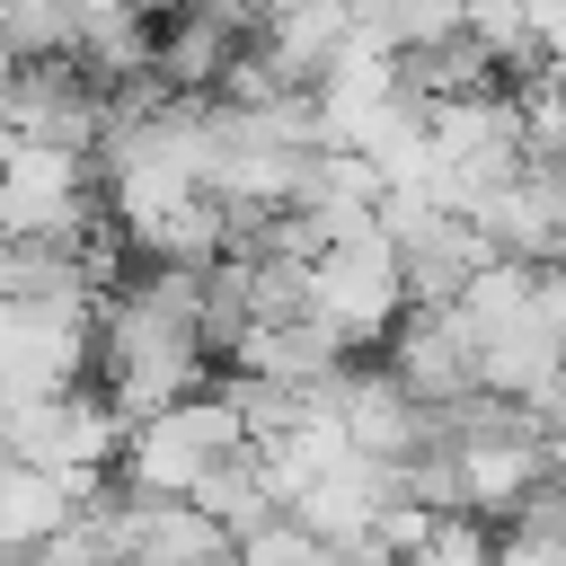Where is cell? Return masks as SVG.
Instances as JSON below:
<instances>
[{
	"label": "cell",
	"instance_id": "obj_1",
	"mask_svg": "<svg viewBox=\"0 0 566 566\" xmlns=\"http://www.w3.org/2000/svg\"><path fill=\"white\" fill-rule=\"evenodd\" d=\"M203 274L195 265H142L133 283L97 292V318H88V371H97V398L142 424L195 389H212V354H203Z\"/></svg>",
	"mask_w": 566,
	"mask_h": 566
},
{
	"label": "cell",
	"instance_id": "obj_2",
	"mask_svg": "<svg viewBox=\"0 0 566 566\" xmlns=\"http://www.w3.org/2000/svg\"><path fill=\"white\" fill-rule=\"evenodd\" d=\"M248 451V433H239V416H230V398L221 389H195V398H177V407H159V416H142V424H124V451H115V486L124 495H195L221 460H239Z\"/></svg>",
	"mask_w": 566,
	"mask_h": 566
},
{
	"label": "cell",
	"instance_id": "obj_3",
	"mask_svg": "<svg viewBox=\"0 0 566 566\" xmlns=\"http://www.w3.org/2000/svg\"><path fill=\"white\" fill-rule=\"evenodd\" d=\"M301 310H310L345 354H371V345L398 327L407 292H398V248L380 239V221H363V230H345V239H327V248L310 256Z\"/></svg>",
	"mask_w": 566,
	"mask_h": 566
},
{
	"label": "cell",
	"instance_id": "obj_4",
	"mask_svg": "<svg viewBox=\"0 0 566 566\" xmlns=\"http://www.w3.org/2000/svg\"><path fill=\"white\" fill-rule=\"evenodd\" d=\"M97 168L88 150H53V142H0V239H80L97 221Z\"/></svg>",
	"mask_w": 566,
	"mask_h": 566
},
{
	"label": "cell",
	"instance_id": "obj_5",
	"mask_svg": "<svg viewBox=\"0 0 566 566\" xmlns=\"http://www.w3.org/2000/svg\"><path fill=\"white\" fill-rule=\"evenodd\" d=\"M318 398H327V416H336V433H345V451H354V460L407 469L416 451H433V407H424V398H407L380 363H345Z\"/></svg>",
	"mask_w": 566,
	"mask_h": 566
},
{
	"label": "cell",
	"instance_id": "obj_6",
	"mask_svg": "<svg viewBox=\"0 0 566 566\" xmlns=\"http://www.w3.org/2000/svg\"><path fill=\"white\" fill-rule=\"evenodd\" d=\"M380 371L424 398V407H451L478 389V336L460 327V310H398V327L380 336Z\"/></svg>",
	"mask_w": 566,
	"mask_h": 566
},
{
	"label": "cell",
	"instance_id": "obj_7",
	"mask_svg": "<svg viewBox=\"0 0 566 566\" xmlns=\"http://www.w3.org/2000/svg\"><path fill=\"white\" fill-rule=\"evenodd\" d=\"M9 133L18 142H53V150H97L106 88L80 62H18L9 71Z\"/></svg>",
	"mask_w": 566,
	"mask_h": 566
},
{
	"label": "cell",
	"instance_id": "obj_8",
	"mask_svg": "<svg viewBox=\"0 0 566 566\" xmlns=\"http://www.w3.org/2000/svg\"><path fill=\"white\" fill-rule=\"evenodd\" d=\"M115 566H230V531L186 495L115 486Z\"/></svg>",
	"mask_w": 566,
	"mask_h": 566
},
{
	"label": "cell",
	"instance_id": "obj_9",
	"mask_svg": "<svg viewBox=\"0 0 566 566\" xmlns=\"http://www.w3.org/2000/svg\"><path fill=\"white\" fill-rule=\"evenodd\" d=\"M221 363H230V371H248V380H283V389H327L354 354H345V345L301 310V318H265V327H248Z\"/></svg>",
	"mask_w": 566,
	"mask_h": 566
},
{
	"label": "cell",
	"instance_id": "obj_10",
	"mask_svg": "<svg viewBox=\"0 0 566 566\" xmlns=\"http://www.w3.org/2000/svg\"><path fill=\"white\" fill-rule=\"evenodd\" d=\"M398 97V53H380V44H345L327 71H318V88H310V106H318V133L327 142H363V124L380 115Z\"/></svg>",
	"mask_w": 566,
	"mask_h": 566
},
{
	"label": "cell",
	"instance_id": "obj_11",
	"mask_svg": "<svg viewBox=\"0 0 566 566\" xmlns=\"http://www.w3.org/2000/svg\"><path fill=\"white\" fill-rule=\"evenodd\" d=\"M398 88H407L416 106H451V97L504 88V71H495V53H486L469 27H451V35H424V44L398 53Z\"/></svg>",
	"mask_w": 566,
	"mask_h": 566
},
{
	"label": "cell",
	"instance_id": "obj_12",
	"mask_svg": "<svg viewBox=\"0 0 566 566\" xmlns=\"http://www.w3.org/2000/svg\"><path fill=\"white\" fill-rule=\"evenodd\" d=\"M186 504H203V513H212V522L230 531V548H239V539H256V531H265V522L283 513V504H274V486H265V460H256V451L221 460V469H212V478H203V486H195Z\"/></svg>",
	"mask_w": 566,
	"mask_h": 566
},
{
	"label": "cell",
	"instance_id": "obj_13",
	"mask_svg": "<svg viewBox=\"0 0 566 566\" xmlns=\"http://www.w3.org/2000/svg\"><path fill=\"white\" fill-rule=\"evenodd\" d=\"M9 62H71V9L62 0H0Z\"/></svg>",
	"mask_w": 566,
	"mask_h": 566
},
{
	"label": "cell",
	"instance_id": "obj_14",
	"mask_svg": "<svg viewBox=\"0 0 566 566\" xmlns=\"http://www.w3.org/2000/svg\"><path fill=\"white\" fill-rule=\"evenodd\" d=\"M283 9H310V0H256V18H283Z\"/></svg>",
	"mask_w": 566,
	"mask_h": 566
},
{
	"label": "cell",
	"instance_id": "obj_15",
	"mask_svg": "<svg viewBox=\"0 0 566 566\" xmlns=\"http://www.w3.org/2000/svg\"><path fill=\"white\" fill-rule=\"evenodd\" d=\"M0 71H18V62H9V44H0Z\"/></svg>",
	"mask_w": 566,
	"mask_h": 566
}]
</instances>
